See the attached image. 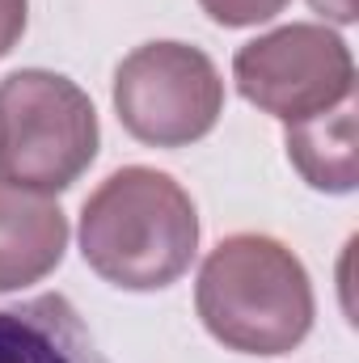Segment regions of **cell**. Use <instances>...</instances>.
I'll use <instances>...</instances> for the list:
<instances>
[{"instance_id": "9c48e42d", "label": "cell", "mask_w": 359, "mask_h": 363, "mask_svg": "<svg viewBox=\"0 0 359 363\" xmlns=\"http://www.w3.org/2000/svg\"><path fill=\"white\" fill-rule=\"evenodd\" d=\"M199 4H203V13H207L216 26H228V30L270 21L275 13L287 9V0H199Z\"/></svg>"}, {"instance_id": "3957f363", "label": "cell", "mask_w": 359, "mask_h": 363, "mask_svg": "<svg viewBox=\"0 0 359 363\" xmlns=\"http://www.w3.org/2000/svg\"><path fill=\"white\" fill-rule=\"evenodd\" d=\"M97 157V110L60 72L21 68L0 81V178L26 190H68Z\"/></svg>"}, {"instance_id": "8992f818", "label": "cell", "mask_w": 359, "mask_h": 363, "mask_svg": "<svg viewBox=\"0 0 359 363\" xmlns=\"http://www.w3.org/2000/svg\"><path fill=\"white\" fill-rule=\"evenodd\" d=\"M68 220L55 199L0 178V291L38 283L64 262Z\"/></svg>"}, {"instance_id": "7a4b0ae2", "label": "cell", "mask_w": 359, "mask_h": 363, "mask_svg": "<svg viewBox=\"0 0 359 363\" xmlns=\"http://www.w3.org/2000/svg\"><path fill=\"white\" fill-rule=\"evenodd\" d=\"M194 308L207 334L228 351L287 355L313 330V283L283 241L237 233L207 254Z\"/></svg>"}, {"instance_id": "ba28073f", "label": "cell", "mask_w": 359, "mask_h": 363, "mask_svg": "<svg viewBox=\"0 0 359 363\" xmlns=\"http://www.w3.org/2000/svg\"><path fill=\"white\" fill-rule=\"evenodd\" d=\"M287 161L300 169V178L313 190L347 194L359 182V152H355V97L343 106L287 123Z\"/></svg>"}, {"instance_id": "8fae6325", "label": "cell", "mask_w": 359, "mask_h": 363, "mask_svg": "<svg viewBox=\"0 0 359 363\" xmlns=\"http://www.w3.org/2000/svg\"><path fill=\"white\" fill-rule=\"evenodd\" d=\"M321 17H330V21H338V26H351L355 21V0H309Z\"/></svg>"}, {"instance_id": "5b68a950", "label": "cell", "mask_w": 359, "mask_h": 363, "mask_svg": "<svg viewBox=\"0 0 359 363\" xmlns=\"http://www.w3.org/2000/svg\"><path fill=\"white\" fill-rule=\"evenodd\" d=\"M233 81L263 114L300 123L355 97V60L334 30L296 21L245 43L233 60Z\"/></svg>"}, {"instance_id": "6da1fadb", "label": "cell", "mask_w": 359, "mask_h": 363, "mask_svg": "<svg viewBox=\"0 0 359 363\" xmlns=\"http://www.w3.org/2000/svg\"><path fill=\"white\" fill-rule=\"evenodd\" d=\"M199 216L190 194L161 169H114L85 199L81 254L93 274L123 291H161L190 271Z\"/></svg>"}, {"instance_id": "30bf717a", "label": "cell", "mask_w": 359, "mask_h": 363, "mask_svg": "<svg viewBox=\"0 0 359 363\" xmlns=\"http://www.w3.org/2000/svg\"><path fill=\"white\" fill-rule=\"evenodd\" d=\"M30 0H0V55H9L26 34Z\"/></svg>"}, {"instance_id": "277c9868", "label": "cell", "mask_w": 359, "mask_h": 363, "mask_svg": "<svg viewBox=\"0 0 359 363\" xmlns=\"http://www.w3.org/2000/svg\"><path fill=\"white\" fill-rule=\"evenodd\" d=\"M118 123L153 148H186L224 114L216 64L186 43H144L114 72Z\"/></svg>"}, {"instance_id": "52a82bcc", "label": "cell", "mask_w": 359, "mask_h": 363, "mask_svg": "<svg viewBox=\"0 0 359 363\" xmlns=\"http://www.w3.org/2000/svg\"><path fill=\"white\" fill-rule=\"evenodd\" d=\"M0 363H106L68 296L47 291L0 308Z\"/></svg>"}]
</instances>
